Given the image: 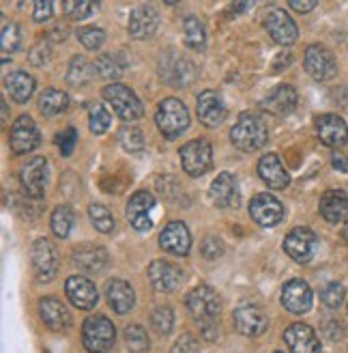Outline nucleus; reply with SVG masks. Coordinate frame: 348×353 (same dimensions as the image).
Wrapping results in <instances>:
<instances>
[{
	"mask_svg": "<svg viewBox=\"0 0 348 353\" xmlns=\"http://www.w3.org/2000/svg\"><path fill=\"white\" fill-rule=\"evenodd\" d=\"M187 310L198 321V325L202 327L204 339L211 341L215 336V330H217L215 321H217L219 310H221V297L206 285L196 287V289H191L187 295Z\"/></svg>",
	"mask_w": 348,
	"mask_h": 353,
	"instance_id": "nucleus-1",
	"label": "nucleus"
},
{
	"mask_svg": "<svg viewBox=\"0 0 348 353\" xmlns=\"http://www.w3.org/2000/svg\"><path fill=\"white\" fill-rule=\"evenodd\" d=\"M230 140H232V145L241 151H256V149L267 145L269 130L260 117L243 112L230 130Z\"/></svg>",
	"mask_w": 348,
	"mask_h": 353,
	"instance_id": "nucleus-2",
	"label": "nucleus"
},
{
	"mask_svg": "<svg viewBox=\"0 0 348 353\" xmlns=\"http://www.w3.org/2000/svg\"><path fill=\"white\" fill-rule=\"evenodd\" d=\"M155 121H157V128L164 134V138L174 140L189 128V112L185 108V103L179 101L177 97H166L160 103Z\"/></svg>",
	"mask_w": 348,
	"mask_h": 353,
	"instance_id": "nucleus-3",
	"label": "nucleus"
},
{
	"mask_svg": "<svg viewBox=\"0 0 348 353\" xmlns=\"http://www.w3.org/2000/svg\"><path fill=\"white\" fill-rule=\"evenodd\" d=\"M82 341L84 347L91 353H106L114 347L116 341V330L114 323L108 319V316L97 314V316H89L82 325Z\"/></svg>",
	"mask_w": 348,
	"mask_h": 353,
	"instance_id": "nucleus-4",
	"label": "nucleus"
},
{
	"mask_svg": "<svg viewBox=\"0 0 348 353\" xmlns=\"http://www.w3.org/2000/svg\"><path fill=\"white\" fill-rule=\"evenodd\" d=\"M103 99L112 105V110L123 121H138L144 114L142 101L138 99V95L129 86L120 84V82H112L103 88Z\"/></svg>",
	"mask_w": 348,
	"mask_h": 353,
	"instance_id": "nucleus-5",
	"label": "nucleus"
},
{
	"mask_svg": "<svg viewBox=\"0 0 348 353\" xmlns=\"http://www.w3.org/2000/svg\"><path fill=\"white\" fill-rule=\"evenodd\" d=\"M181 164L189 176H202L213 166V147L208 140L196 138L181 149Z\"/></svg>",
	"mask_w": 348,
	"mask_h": 353,
	"instance_id": "nucleus-6",
	"label": "nucleus"
},
{
	"mask_svg": "<svg viewBox=\"0 0 348 353\" xmlns=\"http://www.w3.org/2000/svg\"><path fill=\"white\" fill-rule=\"evenodd\" d=\"M32 268L39 282L54 280L58 272V250L54 248V243L50 239L39 237L32 243Z\"/></svg>",
	"mask_w": 348,
	"mask_h": 353,
	"instance_id": "nucleus-7",
	"label": "nucleus"
},
{
	"mask_svg": "<svg viewBox=\"0 0 348 353\" xmlns=\"http://www.w3.org/2000/svg\"><path fill=\"white\" fill-rule=\"evenodd\" d=\"M318 239L316 235L305 226H297L286 235L284 239V252L294 261V263H309L312 256L316 252Z\"/></svg>",
	"mask_w": 348,
	"mask_h": 353,
	"instance_id": "nucleus-8",
	"label": "nucleus"
},
{
	"mask_svg": "<svg viewBox=\"0 0 348 353\" xmlns=\"http://www.w3.org/2000/svg\"><path fill=\"white\" fill-rule=\"evenodd\" d=\"M305 72L318 82H327L338 74V63L327 48L309 46L305 50Z\"/></svg>",
	"mask_w": 348,
	"mask_h": 353,
	"instance_id": "nucleus-9",
	"label": "nucleus"
},
{
	"mask_svg": "<svg viewBox=\"0 0 348 353\" xmlns=\"http://www.w3.org/2000/svg\"><path fill=\"white\" fill-rule=\"evenodd\" d=\"M235 327L243 334V336H263L269 327V319L265 310L254 304H243L235 310Z\"/></svg>",
	"mask_w": 348,
	"mask_h": 353,
	"instance_id": "nucleus-10",
	"label": "nucleus"
},
{
	"mask_svg": "<svg viewBox=\"0 0 348 353\" xmlns=\"http://www.w3.org/2000/svg\"><path fill=\"white\" fill-rule=\"evenodd\" d=\"M39 140H41L39 130H37L34 121L28 114H22V117L15 119L13 128H11V136H9V143H11L13 153L24 155V153H28L32 149H37Z\"/></svg>",
	"mask_w": 348,
	"mask_h": 353,
	"instance_id": "nucleus-11",
	"label": "nucleus"
},
{
	"mask_svg": "<svg viewBox=\"0 0 348 353\" xmlns=\"http://www.w3.org/2000/svg\"><path fill=\"white\" fill-rule=\"evenodd\" d=\"M250 216L260 226H275L284 218V207L271 194H258L250 203Z\"/></svg>",
	"mask_w": 348,
	"mask_h": 353,
	"instance_id": "nucleus-12",
	"label": "nucleus"
},
{
	"mask_svg": "<svg viewBox=\"0 0 348 353\" xmlns=\"http://www.w3.org/2000/svg\"><path fill=\"white\" fill-rule=\"evenodd\" d=\"M149 280L155 291L160 293H172L181 287L183 272L168 261H153L149 265Z\"/></svg>",
	"mask_w": 348,
	"mask_h": 353,
	"instance_id": "nucleus-13",
	"label": "nucleus"
},
{
	"mask_svg": "<svg viewBox=\"0 0 348 353\" xmlns=\"http://www.w3.org/2000/svg\"><path fill=\"white\" fill-rule=\"evenodd\" d=\"M265 26L273 37V41H277L280 46H290L297 41V34H299L297 24H294L292 17L282 9H271L265 17Z\"/></svg>",
	"mask_w": 348,
	"mask_h": 353,
	"instance_id": "nucleus-14",
	"label": "nucleus"
},
{
	"mask_svg": "<svg viewBox=\"0 0 348 353\" xmlns=\"http://www.w3.org/2000/svg\"><path fill=\"white\" fill-rule=\"evenodd\" d=\"M20 181H22L28 196L41 199L45 194V183H47V162H45V157H32L28 164H24V168L20 172Z\"/></svg>",
	"mask_w": 348,
	"mask_h": 353,
	"instance_id": "nucleus-15",
	"label": "nucleus"
},
{
	"mask_svg": "<svg viewBox=\"0 0 348 353\" xmlns=\"http://www.w3.org/2000/svg\"><path fill=\"white\" fill-rule=\"evenodd\" d=\"M284 341L290 353H320V341L316 332L305 323H292L286 327Z\"/></svg>",
	"mask_w": 348,
	"mask_h": 353,
	"instance_id": "nucleus-16",
	"label": "nucleus"
},
{
	"mask_svg": "<svg viewBox=\"0 0 348 353\" xmlns=\"http://www.w3.org/2000/svg\"><path fill=\"white\" fill-rule=\"evenodd\" d=\"M155 209V199L153 194L149 192H135L129 205H127V218L131 222V226L135 228V231H151L153 226V220H151V211Z\"/></svg>",
	"mask_w": 348,
	"mask_h": 353,
	"instance_id": "nucleus-17",
	"label": "nucleus"
},
{
	"mask_svg": "<svg viewBox=\"0 0 348 353\" xmlns=\"http://www.w3.org/2000/svg\"><path fill=\"white\" fill-rule=\"evenodd\" d=\"M312 289L303 280H290L282 289V304L292 314H303L312 308Z\"/></svg>",
	"mask_w": 348,
	"mask_h": 353,
	"instance_id": "nucleus-18",
	"label": "nucleus"
},
{
	"mask_svg": "<svg viewBox=\"0 0 348 353\" xmlns=\"http://www.w3.org/2000/svg\"><path fill=\"white\" fill-rule=\"evenodd\" d=\"M65 289H67V297L72 299V304L78 306L80 310H91L97 306L99 293H97V287L89 278H84V276L67 278Z\"/></svg>",
	"mask_w": 348,
	"mask_h": 353,
	"instance_id": "nucleus-19",
	"label": "nucleus"
},
{
	"mask_svg": "<svg viewBox=\"0 0 348 353\" xmlns=\"http://www.w3.org/2000/svg\"><path fill=\"white\" fill-rule=\"evenodd\" d=\"M316 132H318L320 143L327 147H334V149L346 145V140H348V125L338 114L318 117L316 119Z\"/></svg>",
	"mask_w": 348,
	"mask_h": 353,
	"instance_id": "nucleus-20",
	"label": "nucleus"
},
{
	"mask_svg": "<svg viewBox=\"0 0 348 353\" xmlns=\"http://www.w3.org/2000/svg\"><path fill=\"white\" fill-rule=\"evenodd\" d=\"M160 245L168 254L185 256L189 252V248H191L189 228L183 222H170L160 235Z\"/></svg>",
	"mask_w": 348,
	"mask_h": 353,
	"instance_id": "nucleus-21",
	"label": "nucleus"
},
{
	"mask_svg": "<svg viewBox=\"0 0 348 353\" xmlns=\"http://www.w3.org/2000/svg\"><path fill=\"white\" fill-rule=\"evenodd\" d=\"M162 76L172 86H187L196 78V67L189 59H183V57H177V54H168L166 63L162 65Z\"/></svg>",
	"mask_w": 348,
	"mask_h": 353,
	"instance_id": "nucleus-22",
	"label": "nucleus"
},
{
	"mask_svg": "<svg viewBox=\"0 0 348 353\" xmlns=\"http://www.w3.org/2000/svg\"><path fill=\"white\" fill-rule=\"evenodd\" d=\"M74 263L76 268L89 274H99L108 268V252L95 243H82L74 250Z\"/></svg>",
	"mask_w": 348,
	"mask_h": 353,
	"instance_id": "nucleus-23",
	"label": "nucleus"
},
{
	"mask_svg": "<svg viewBox=\"0 0 348 353\" xmlns=\"http://www.w3.org/2000/svg\"><path fill=\"white\" fill-rule=\"evenodd\" d=\"M208 196L211 203L219 209L224 207H237L239 205V188L230 172H221L215 176V181L208 188Z\"/></svg>",
	"mask_w": 348,
	"mask_h": 353,
	"instance_id": "nucleus-24",
	"label": "nucleus"
},
{
	"mask_svg": "<svg viewBox=\"0 0 348 353\" xmlns=\"http://www.w3.org/2000/svg\"><path fill=\"white\" fill-rule=\"evenodd\" d=\"M196 112L202 125L206 128H217L224 123L226 119V105L221 101V97L215 91H204L198 97V105H196Z\"/></svg>",
	"mask_w": 348,
	"mask_h": 353,
	"instance_id": "nucleus-25",
	"label": "nucleus"
},
{
	"mask_svg": "<svg viewBox=\"0 0 348 353\" xmlns=\"http://www.w3.org/2000/svg\"><path fill=\"white\" fill-rule=\"evenodd\" d=\"M297 99H299L297 91L288 84H282V86H275L273 91L263 99V108L275 117H286L297 108Z\"/></svg>",
	"mask_w": 348,
	"mask_h": 353,
	"instance_id": "nucleus-26",
	"label": "nucleus"
},
{
	"mask_svg": "<svg viewBox=\"0 0 348 353\" xmlns=\"http://www.w3.org/2000/svg\"><path fill=\"white\" fill-rule=\"evenodd\" d=\"M39 314L41 321L54 332H63L72 325V314H69L67 306L58 302L56 297H43L39 302Z\"/></svg>",
	"mask_w": 348,
	"mask_h": 353,
	"instance_id": "nucleus-27",
	"label": "nucleus"
},
{
	"mask_svg": "<svg viewBox=\"0 0 348 353\" xmlns=\"http://www.w3.org/2000/svg\"><path fill=\"white\" fill-rule=\"evenodd\" d=\"M258 174L263 176V181L273 190H284L290 183V176H288L286 168L282 166L280 157H277L275 153H267V155L260 157Z\"/></svg>",
	"mask_w": 348,
	"mask_h": 353,
	"instance_id": "nucleus-28",
	"label": "nucleus"
},
{
	"mask_svg": "<svg viewBox=\"0 0 348 353\" xmlns=\"http://www.w3.org/2000/svg\"><path fill=\"white\" fill-rule=\"evenodd\" d=\"M157 24H160L157 11L149 5L138 7L131 11V17H129V34L133 39H149L155 34V30H157Z\"/></svg>",
	"mask_w": 348,
	"mask_h": 353,
	"instance_id": "nucleus-29",
	"label": "nucleus"
},
{
	"mask_svg": "<svg viewBox=\"0 0 348 353\" xmlns=\"http://www.w3.org/2000/svg\"><path fill=\"white\" fill-rule=\"evenodd\" d=\"M318 209H320V216L327 222H331V224L344 222L348 218V196H346V192H342V190L325 192Z\"/></svg>",
	"mask_w": 348,
	"mask_h": 353,
	"instance_id": "nucleus-30",
	"label": "nucleus"
},
{
	"mask_svg": "<svg viewBox=\"0 0 348 353\" xmlns=\"http://www.w3.org/2000/svg\"><path fill=\"white\" fill-rule=\"evenodd\" d=\"M106 297L112 310L118 314H127L135 304V293L125 280H110L106 289Z\"/></svg>",
	"mask_w": 348,
	"mask_h": 353,
	"instance_id": "nucleus-31",
	"label": "nucleus"
},
{
	"mask_svg": "<svg viewBox=\"0 0 348 353\" xmlns=\"http://www.w3.org/2000/svg\"><path fill=\"white\" fill-rule=\"evenodd\" d=\"M5 84H7L9 95L15 101H20V103L28 101L30 95L34 93V80L28 74H24V72H13V74H9L5 78Z\"/></svg>",
	"mask_w": 348,
	"mask_h": 353,
	"instance_id": "nucleus-32",
	"label": "nucleus"
},
{
	"mask_svg": "<svg viewBox=\"0 0 348 353\" xmlns=\"http://www.w3.org/2000/svg\"><path fill=\"white\" fill-rule=\"evenodd\" d=\"M67 105H69V97L63 91H58V88H47L39 99V110L45 117H58L61 112L67 110Z\"/></svg>",
	"mask_w": 348,
	"mask_h": 353,
	"instance_id": "nucleus-33",
	"label": "nucleus"
},
{
	"mask_svg": "<svg viewBox=\"0 0 348 353\" xmlns=\"http://www.w3.org/2000/svg\"><path fill=\"white\" fill-rule=\"evenodd\" d=\"M183 41L191 50H202L204 48L206 32H204V24L198 20V17H187V20L183 22Z\"/></svg>",
	"mask_w": 348,
	"mask_h": 353,
	"instance_id": "nucleus-34",
	"label": "nucleus"
},
{
	"mask_svg": "<svg viewBox=\"0 0 348 353\" xmlns=\"http://www.w3.org/2000/svg\"><path fill=\"white\" fill-rule=\"evenodd\" d=\"M91 78H93V65L84 57H74L72 63H69L67 82L72 86H84L91 82Z\"/></svg>",
	"mask_w": 348,
	"mask_h": 353,
	"instance_id": "nucleus-35",
	"label": "nucleus"
},
{
	"mask_svg": "<svg viewBox=\"0 0 348 353\" xmlns=\"http://www.w3.org/2000/svg\"><path fill=\"white\" fill-rule=\"evenodd\" d=\"M74 211L69 205H61L54 209V214H52V231H54V235L58 237H67L69 233H72L74 228Z\"/></svg>",
	"mask_w": 348,
	"mask_h": 353,
	"instance_id": "nucleus-36",
	"label": "nucleus"
},
{
	"mask_svg": "<svg viewBox=\"0 0 348 353\" xmlns=\"http://www.w3.org/2000/svg\"><path fill=\"white\" fill-rule=\"evenodd\" d=\"M118 145L123 147L127 153H138L144 149V138L142 132L133 125H123L118 130Z\"/></svg>",
	"mask_w": 348,
	"mask_h": 353,
	"instance_id": "nucleus-37",
	"label": "nucleus"
},
{
	"mask_svg": "<svg viewBox=\"0 0 348 353\" xmlns=\"http://www.w3.org/2000/svg\"><path fill=\"white\" fill-rule=\"evenodd\" d=\"M125 345L131 353H144L149 349V334L142 325H127L125 327Z\"/></svg>",
	"mask_w": 348,
	"mask_h": 353,
	"instance_id": "nucleus-38",
	"label": "nucleus"
},
{
	"mask_svg": "<svg viewBox=\"0 0 348 353\" xmlns=\"http://www.w3.org/2000/svg\"><path fill=\"white\" fill-rule=\"evenodd\" d=\"M151 325L153 330L162 334V336H166V334H170L172 325H174V312L170 306H157L153 310L151 314Z\"/></svg>",
	"mask_w": 348,
	"mask_h": 353,
	"instance_id": "nucleus-39",
	"label": "nucleus"
},
{
	"mask_svg": "<svg viewBox=\"0 0 348 353\" xmlns=\"http://www.w3.org/2000/svg\"><path fill=\"white\" fill-rule=\"evenodd\" d=\"M89 216H91V222L93 226L97 228L99 233H110L114 228V218L110 214V209H106L103 205H91L89 207Z\"/></svg>",
	"mask_w": 348,
	"mask_h": 353,
	"instance_id": "nucleus-40",
	"label": "nucleus"
},
{
	"mask_svg": "<svg viewBox=\"0 0 348 353\" xmlns=\"http://www.w3.org/2000/svg\"><path fill=\"white\" fill-rule=\"evenodd\" d=\"M65 7V13L69 20H84V17H89L95 9H97V3H86V0H67L63 5Z\"/></svg>",
	"mask_w": 348,
	"mask_h": 353,
	"instance_id": "nucleus-41",
	"label": "nucleus"
},
{
	"mask_svg": "<svg viewBox=\"0 0 348 353\" xmlns=\"http://www.w3.org/2000/svg\"><path fill=\"white\" fill-rule=\"evenodd\" d=\"M78 39L84 48L97 50L103 46V41H106V32H103L101 28H95V26H86V28L78 30Z\"/></svg>",
	"mask_w": 348,
	"mask_h": 353,
	"instance_id": "nucleus-42",
	"label": "nucleus"
},
{
	"mask_svg": "<svg viewBox=\"0 0 348 353\" xmlns=\"http://www.w3.org/2000/svg\"><path fill=\"white\" fill-rule=\"evenodd\" d=\"M110 123H112V119H110L108 110L103 108V105H99V103L93 105V108H91V119H89L91 132H93V134H103V132H108Z\"/></svg>",
	"mask_w": 348,
	"mask_h": 353,
	"instance_id": "nucleus-43",
	"label": "nucleus"
},
{
	"mask_svg": "<svg viewBox=\"0 0 348 353\" xmlns=\"http://www.w3.org/2000/svg\"><path fill=\"white\" fill-rule=\"evenodd\" d=\"M320 299L327 308H340L342 302H344V287L338 285V282H331V285H327L320 293Z\"/></svg>",
	"mask_w": 348,
	"mask_h": 353,
	"instance_id": "nucleus-44",
	"label": "nucleus"
},
{
	"mask_svg": "<svg viewBox=\"0 0 348 353\" xmlns=\"http://www.w3.org/2000/svg\"><path fill=\"white\" fill-rule=\"evenodd\" d=\"M0 43H3L5 54H7V52H15L17 48H20V43H22L20 26H17V24H5V28H3V39H0Z\"/></svg>",
	"mask_w": 348,
	"mask_h": 353,
	"instance_id": "nucleus-45",
	"label": "nucleus"
},
{
	"mask_svg": "<svg viewBox=\"0 0 348 353\" xmlns=\"http://www.w3.org/2000/svg\"><path fill=\"white\" fill-rule=\"evenodd\" d=\"M95 69H97V74L101 78H106V80H116L120 76V67L116 65L114 57H110V54L99 57L97 63H95Z\"/></svg>",
	"mask_w": 348,
	"mask_h": 353,
	"instance_id": "nucleus-46",
	"label": "nucleus"
},
{
	"mask_svg": "<svg viewBox=\"0 0 348 353\" xmlns=\"http://www.w3.org/2000/svg\"><path fill=\"white\" fill-rule=\"evenodd\" d=\"M76 143H78V132L76 128H67L63 132L56 134V145L61 149V155H72V151L76 149Z\"/></svg>",
	"mask_w": 348,
	"mask_h": 353,
	"instance_id": "nucleus-47",
	"label": "nucleus"
},
{
	"mask_svg": "<svg viewBox=\"0 0 348 353\" xmlns=\"http://www.w3.org/2000/svg\"><path fill=\"white\" fill-rule=\"evenodd\" d=\"M198 351H200V345H198L196 336H191V334H183V336L174 343L170 353H198Z\"/></svg>",
	"mask_w": 348,
	"mask_h": 353,
	"instance_id": "nucleus-48",
	"label": "nucleus"
},
{
	"mask_svg": "<svg viewBox=\"0 0 348 353\" xmlns=\"http://www.w3.org/2000/svg\"><path fill=\"white\" fill-rule=\"evenodd\" d=\"M52 57V52H50V46L47 43H37L30 52H28V59L34 67H43Z\"/></svg>",
	"mask_w": 348,
	"mask_h": 353,
	"instance_id": "nucleus-49",
	"label": "nucleus"
},
{
	"mask_svg": "<svg viewBox=\"0 0 348 353\" xmlns=\"http://www.w3.org/2000/svg\"><path fill=\"white\" fill-rule=\"evenodd\" d=\"M224 254V243L217 237H206L202 241V256L204 259H219Z\"/></svg>",
	"mask_w": 348,
	"mask_h": 353,
	"instance_id": "nucleus-50",
	"label": "nucleus"
},
{
	"mask_svg": "<svg viewBox=\"0 0 348 353\" xmlns=\"http://www.w3.org/2000/svg\"><path fill=\"white\" fill-rule=\"evenodd\" d=\"M52 9H54V5H52V3H43V0H41V3H34V15L32 17L37 22H45L52 17Z\"/></svg>",
	"mask_w": 348,
	"mask_h": 353,
	"instance_id": "nucleus-51",
	"label": "nucleus"
},
{
	"mask_svg": "<svg viewBox=\"0 0 348 353\" xmlns=\"http://www.w3.org/2000/svg\"><path fill=\"white\" fill-rule=\"evenodd\" d=\"M316 5H318L316 0H307V3H299V0H292V3H290V9L299 11V13H307V11L314 9Z\"/></svg>",
	"mask_w": 348,
	"mask_h": 353,
	"instance_id": "nucleus-52",
	"label": "nucleus"
},
{
	"mask_svg": "<svg viewBox=\"0 0 348 353\" xmlns=\"http://www.w3.org/2000/svg\"><path fill=\"white\" fill-rule=\"evenodd\" d=\"M331 160H334V166H338L340 170H346L348 168V162H346V157L340 153V151H336L334 153V157H331Z\"/></svg>",
	"mask_w": 348,
	"mask_h": 353,
	"instance_id": "nucleus-53",
	"label": "nucleus"
},
{
	"mask_svg": "<svg viewBox=\"0 0 348 353\" xmlns=\"http://www.w3.org/2000/svg\"><path fill=\"white\" fill-rule=\"evenodd\" d=\"M342 239H344V241L348 243V226L344 228V233H342Z\"/></svg>",
	"mask_w": 348,
	"mask_h": 353,
	"instance_id": "nucleus-54",
	"label": "nucleus"
},
{
	"mask_svg": "<svg viewBox=\"0 0 348 353\" xmlns=\"http://www.w3.org/2000/svg\"><path fill=\"white\" fill-rule=\"evenodd\" d=\"M275 353H280V351H275Z\"/></svg>",
	"mask_w": 348,
	"mask_h": 353,
	"instance_id": "nucleus-55",
	"label": "nucleus"
}]
</instances>
